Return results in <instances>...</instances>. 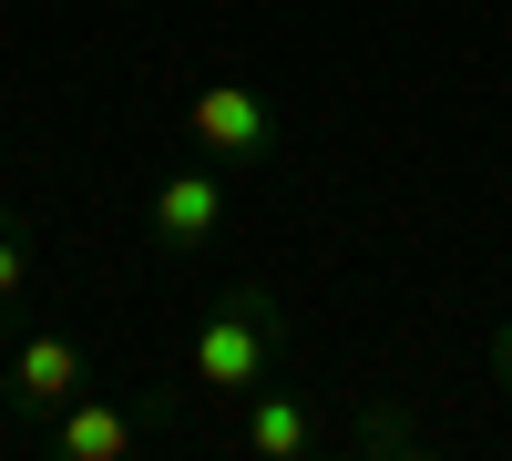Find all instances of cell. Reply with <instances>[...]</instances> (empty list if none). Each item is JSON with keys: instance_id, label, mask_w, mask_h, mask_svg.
<instances>
[{"instance_id": "2", "label": "cell", "mask_w": 512, "mask_h": 461, "mask_svg": "<svg viewBox=\"0 0 512 461\" xmlns=\"http://www.w3.org/2000/svg\"><path fill=\"white\" fill-rule=\"evenodd\" d=\"M185 144L205 164H226V175H256V164H277V103L246 72H205L185 93Z\"/></svg>"}, {"instance_id": "1", "label": "cell", "mask_w": 512, "mask_h": 461, "mask_svg": "<svg viewBox=\"0 0 512 461\" xmlns=\"http://www.w3.org/2000/svg\"><path fill=\"white\" fill-rule=\"evenodd\" d=\"M287 359V308H277V287H226L216 308L195 318V339H185V390L205 400H246V390H267V369Z\"/></svg>"}, {"instance_id": "3", "label": "cell", "mask_w": 512, "mask_h": 461, "mask_svg": "<svg viewBox=\"0 0 512 461\" xmlns=\"http://www.w3.org/2000/svg\"><path fill=\"white\" fill-rule=\"evenodd\" d=\"M226 205H236V185H226V164H175L154 195H144V236H154V257H205V246L226 236Z\"/></svg>"}, {"instance_id": "5", "label": "cell", "mask_w": 512, "mask_h": 461, "mask_svg": "<svg viewBox=\"0 0 512 461\" xmlns=\"http://www.w3.org/2000/svg\"><path fill=\"white\" fill-rule=\"evenodd\" d=\"M246 451L256 461H308V451H328V410L308 390H246Z\"/></svg>"}, {"instance_id": "7", "label": "cell", "mask_w": 512, "mask_h": 461, "mask_svg": "<svg viewBox=\"0 0 512 461\" xmlns=\"http://www.w3.org/2000/svg\"><path fill=\"white\" fill-rule=\"evenodd\" d=\"M21 287H31V236H21L11 216H0V308H11Z\"/></svg>"}, {"instance_id": "8", "label": "cell", "mask_w": 512, "mask_h": 461, "mask_svg": "<svg viewBox=\"0 0 512 461\" xmlns=\"http://www.w3.org/2000/svg\"><path fill=\"white\" fill-rule=\"evenodd\" d=\"M492 380H502V400H512V328L492 339Z\"/></svg>"}, {"instance_id": "4", "label": "cell", "mask_w": 512, "mask_h": 461, "mask_svg": "<svg viewBox=\"0 0 512 461\" xmlns=\"http://www.w3.org/2000/svg\"><path fill=\"white\" fill-rule=\"evenodd\" d=\"M93 390V349L72 339V328H31V339L11 349V369H0V400L21 410V421H52L62 400Z\"/></svg>"}, {"instance_id": "6", "label": "cell", "mask_w": 512, "mask_h": 461, "mask_svg": "<svg viewBox=\"0 0 512 461\" xmlns=\"http://www.w3.org/2000/svg\"><path fill=\"white\" fill-rule=\"evenodd\" d=\"M134 441H144V410H123V400H93V390H82V400L52 410V451H62V461H123Z\"/></svg>"}]
</instances>
